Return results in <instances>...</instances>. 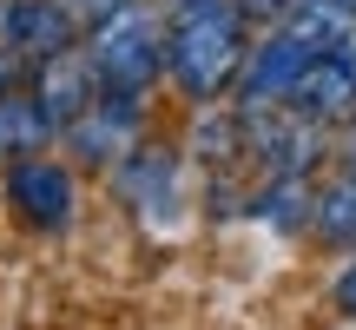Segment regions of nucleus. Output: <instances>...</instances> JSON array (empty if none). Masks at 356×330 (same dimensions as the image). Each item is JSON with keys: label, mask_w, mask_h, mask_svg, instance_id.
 <instances>
[{"label": "nucleus", "mask_w": 356, "mask_h": 330, "mask_svg": "<svg viewBox=\"0 0 356 330\" xmlns=\"http://www.w3.org/2000/svg\"><path fill=\"white\" fill-rule=\"evenodd\" d=\"M244 13L238 0H178L172 26H165V73L178 79V93L198 106H211L218 93L238 86L244 66Z\"/></svg>", "instance_id": "nucleus-1"}, {"label": "nucleus", "mask_w": 356, "mask_h": 330, "mask_svg": "<svg viewBox=\"0 0 356 330\" xmlns=\"http://www.w3.org/2000/svg\"><path fill=\"white\" fill-rule=\"evenodd\" d=\"M86 60H92V73H99V86L145 93L159 79V66H165V33H159V20L139 7V0H126V7H113L99 26H92Z\"/></svg>", "instance_id": "nucleus-2"}, {"label": "nucleus", "mask_w": 356, "mask_h": 330, "mask_svg": "<svg viewBox=\"0 0 356 330\" xmlns=\"http://www.w3.org/2000/svg\"><path fill=\"white\" fill-rule=\"evenodd\" d=\"M284 106L297 119H310V126H343V119H356V33L323 47V53H310V66L297 73Z\"/></svg>", "instance_id": "nucleus-3"}, {"label": "nucleus", "mask_w": 356, "mask_h": 330, "mask_svg": "<svg viewBox=\"0 0 356 330\" xmlns=\"http://www.w3.org/2000/svg\"><path fill=\"white\" fill-rule=\"evenodd\" d=\"M310 53L317 47H304V40L277 20L251 53H244V66H238V113H270V106H284L291 86H297V73L310 66Z\"/></svg>", "instance_id": "nucleus-4"}, {"label": "nucleus", "mask_w": 356, "mask_h": 330, "mask_svg": "<svg viewBox=\"0 0 356 330\" xmlns=\"http://www.w3.org/2000/svg\"><path fill=\"white\" fill-rule=\"evenodd\" d=\"M66 152L73 159H86V165H119L139 146V93H113V86H99L92 93V106L79 119H66Z\"/></svg>", "instance_id": "nucleus-5"}, {"label": "nucleus", "mask_w": 356, "mask_h": 330, "mask_svg": "<svg viewBox=\"0 0 356 330\" xmlns=\"http://www.w3.org/2000/svg\"><path fill=\"white\" fill-rule=\"evenodd\" d=\"M7 198H13V212H20L26 225H40V231H66V225H73V205H79L73 198V172L53 165V159H40V152L13 159Z\"/></svg>", "instance_id": "nucleus-6"}, {"label": "nucleus", "mask_w": 356, "mask_h": 330, "mask_svg": "<svg viewBox=\"0 0 356 330\" xmlns=\"http://www.w3.org/2000/svg\"><path fill=\"white\" fill-rule=\"evenodd\" d=\"M113 185L119 198L132 205L139 218H172L178 205H185V185H178V152H165V146H132L126 159L113 165Z\"/></svg>", "instance_id": "nucleus-7"}, {"label": "nucleus", "mask_w": 356, "mask_h": 330, "mask_svg": "<svg viewBox=\"0 0 356 330\" xmlns=\"http://www.w3.org/2000/svg\"><path fill=\"white\" fill-rule=\"evenodd\" d=\"M73 20H79V13L66 7V0H7L0 40L40 66V60H53V53H66V47H73Z\"/></svg>", "instance_id": "nucleus-8"}, {"label": "nucleus", "mask_w": 356, "mask_h": 330, "mask_svg": "<svg viewBox=\"0 0 356 330\" xmlns=\"http://www.w3.org/2000/svg\"><path fill=\"white\" fill-rule=\"evenodd\" d=\"M92 93H99V73H92L86 53H53V60H40V106L53 113V126H66V119H79L92 106Z\"/></svg>", "instance_id": "nucleus-9"}, {"label": "nucleus", "mask_w": 356, "mask_h": 330, "mask_svg": "<svg viewBox=\"0 0 356 330\" xmlns=\"http://www.w3.org/2000/svg\"><path fill=\"white\" fill-rule=\"evenodd\" d=\"M53 113L40 106V93H20V86H0V159H26V152H47L53 139Z\"/></svg>", "instance_id": "nucleus-10"}, {"label": "nucleus", "mask_w": 356, "mask_h": 330, "mask_svg": "<svg viewBox=\"0 0 356 330\" xmlns=\"http://www.w3.org/2000/svg\"><path fill=\"white\" fill-rule=\"evenodd\" d=\"M310 231H317L323 244H350V251H356V172H343L337 185L317 191V205H310Z\"/></svg>", "instance_id": "nucleus-11"}, {"label": "nucleus", "mask_w": 356, "mask_h": 330, "mask_svg": "<svg viewBox=\"0 0 356 330\" xmlns=\"http://www.w3.org/2000/svg\"><path fill=\"white\" fill-rule=\"evenodd\" d=\"M310 205H317V191H310L304 178H264V191L251 198V212L264 218L270 231H304L310 225Z\"/></svg>", "instance_id": "nucleus-12"}, {"label": "nucleus", "mask_w": 356, "mask_h": 330, "mask_svg": "<svg viewBox=\"0 0 356 330\" xmlns=\"http://www.w3.org/2000/svg\"><path fill=\"white\" fill-rule=\"evenodd\" d=\"M291 7H297V0H238V13H244V20H284Z\"/></svg>", "instance_id": "nucleus-13"}, {"label": "nucleus", "mask_w": 356, "mask_h": 330, "mask_svg": "<svg viewBox=\"0 0 356 330\" xmlns=\"http://www.w3.org/2000/svg\"><path fill=\"white\" fill-rule=\"evenodd\" d=\"M66 7L79 13V20H106L113 7H126V0H66Z\"/></svg>", "instance_id": "nucleus-14"}, {"label": "nucleus", "mask_w": 356, "mask_h": 330, "mask_svg": "<svg viewBox=\"0 0 356 330\" xmlns=\"http://www.w3.org/2000/svg\"><path fill=\"white\" fill-rule=\"evenodd\" d=\"M337 311H350V317H356V265L337 278Z\"/></svg>", "instance_id": "nucleus-15"}, {"label": "nucleus", "mask_w": 356, "mask_h": 330, "mask_svg": "<svg viewBox=\"0 0 356 330\" xmlns=\"http://www.w3.org/2000/svg\"><path fill=\"white\" fill-rule=\"evenodd\" d=\"M343 172H356V126H350V139H343Z\"/></svg>", "instance_id": "nucleus-16"}]
</instances>
